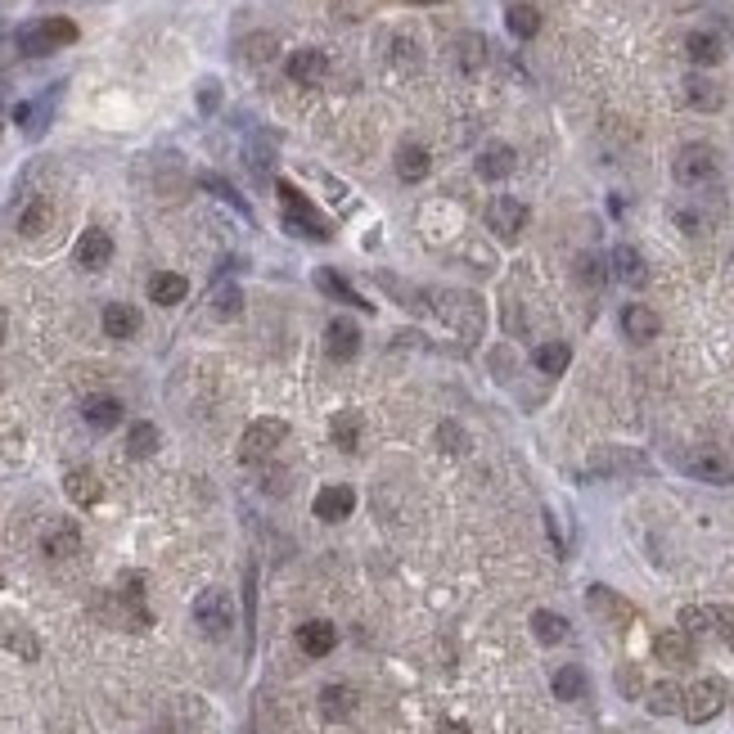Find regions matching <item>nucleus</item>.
Segmentation results:
<instances>
[{
    "label": "nucleus",
    "mask_w": 734,
    "mask_h": 734,
    "mask_svg": "<svg viewBox=\"0 0 734 734\" xmlns=\"http://www.w3.org/2000/svg\"><path fill=\"white\" fill-rule=\"evenodd\" d=\"M275 194H280V203H284V230H289V235L311 239V244H329V239H334V226L311 208L307 194H298L289 181H275Z\"/></svg>",
    "instance_id": "obj_1"
},
{
    "label": "nucleus",
    "mask_w": 734,
    "mask_h": 734,
    "mask_svg": "<svg viewBox=\"0 0 734 734\" xmlns=\"http://www.w3.org/2000/svg\"><path fill=\"white\" fill-rule=\"evenodd\" d=\"M428 302H433V311L446 320L451 329H460L464 338H478L482 334V320H487V311H482V298L478 293H464V289H433L428 293Z\"/></svg>",
    "instance_id": "obj_2"
},
{
    "label": "nucleus",
    "mask_w": 734,
    "mask_h": 734,
    "mask_svg": "<svg viewBox=\"0 0 734 734\" xmlns=\"http://www.w3.org/2000/svg\"><path fill=\"white\" fill-rule=\"evenodd\" d=\"M73 41H77L73 19H37V23H28V28L19 32V50L28 59H46V55H55V50L73 46Z\"/></svg>",
    "instance_id": "obj_3"
},
{
    "label": "nucleus",
    "mask_w": 734,
    "mask_h": 734,
    "mask_svg": "<svg viewBox=\"0 0 734 734\" xmlns=\"http://www.w3.org/2000/svg\"><path fill=\"white\" fill-rule=\"evenodd\" d=\"M194 626H199L208 640H226V635L235 631V599L221 586H208L194 599Z\"/></svg>",
    "instance_id": "obj_4"
},
{
    "label": "nucleus",
    "mask_w": 734,
    "mask_h": 734,
    "mask_svg": "<svg viewBox=\"0 0 734 734\" xmlns=\"http://www.w3.org/2000/svg\"><path fill=\"white\" fill-rule=\"evenodd\" d=\"M721 707H725V685L707 676V680H694V685L685 689V707H680V716L694 721V725H707L712 716H721Z\"/></svg>",
    "instance_id": "obj_5"
},
{
    "label": "nucleus",
    "mask_w": 734,
    "mask_h": 734,
    "mask_svg": "<svg viewBox=\"0 0 734 734\" xmlns=\"http://www.w3.org/2000/svg\"><path fill=\"white\" fill-rule=\"evenodd\" d=\"M487 230L505 244H514L518 235L527 230V203L514 199V194H500V199L487 203Z\"/></svg>",
    "instance_id": "obj_6"
},
{
    "label": "nucleus",
    "mask_w": 734,
    "mask_h": 734,
    "mask_svg": "<svg viewBox=\"0 0 734 734\" xmlns=\"http://www.w3.org/2000/svg\"><path fill=\"white\" fill-rule=\"evenodd\" d=\"M289 437V424L284 419H253V424L244 428V442H239V455H244L248 464L266 460V455H275V446Z\"/></svg>",
    "instance_id": "obj_7"
},
{
    "label": "nucleus",
    "mask_w": 734,
    "mask_h": 734,
    "mask_svg": "<svg viewBox=\"0 0 734 734\" xmlns=\"http://www.w3.org/2000/svg\"><path fill=\"white\" fill-rule=\"evenodd\" d=\"M716 149L712 145H685L676 154V163H671V176H676L680 185H707L716 176Z\"/></svg>",
    "instance_id": "obj_8"
},
{
    "label": "nucleus",
    "mask_w": 734,
    "mask_h": 734,
    "mask_svg": "<svg viewBox=\"0 0 734 734\" xmlns=\"http://www.w3.org/2000/svg\"><path fill=\"white\" fill-rule=\"evenodd\" d=\"M680 469L689 473V478H698V482H734V460L725 451H689L685 460H680Z\"/></svg>",
    "instance_id": "obj_9"
},
{
    "label": "nucleus",
    "mask_w": 734,
    "mask_h": 734,
    "mask_svg": "<svg viewBox=\"0 0 734 734\" xmlns=\"http://www.w3.org/2000/svg\"><path fill=\"white\" fill-rule=\"evenodd\" d=\"M586 604H590V613H595L599 622H608V626H631L635 622L631 599H622L617 590H608V586H590Z\"/></svg>",
    "instance_id": "obj_10"
},
{
    "label": "nucleus",
    "mask_w": 734,
    "mask_h": 734,
    "mask_svg": "<svg viewBox=\"0 0 734 734\" xmlns=\"http://www.w3.org/2000/svg\"><path fill=\"white\" fill-rule=\"evenodd\" d=\"M41 554H46L50 563H64V559H73V554H82V527L68 523V518L50 523L46 536H41Z\"/></svg>",
    "instance_id": "obj_11"
},
{
    "label": "nucleus",
    "mask_w": 734,
    "mask_h": 734,
    "mask_svg": "<svg viewBox=\"0 0 734 734\" xmlns=\"http://www.w3.org/2000/svg\"><path fill=\"white\" fill-rule=\"evenodd\" d=\"M451 59H455V68H460V73L478 77L482 68L491 64V46H487V37H482V32H460V37L451 41Z\"/></svg>",
    "instance_id": "obj_12"
},
{
    "label": "nucleus",
    "mask_w": 734,
    "mask_h": 734,
    "mask_svg": "<svg viewBox=\"0 0 734 734\" xmlns=\"http://www.w3.org/2000/svg\"><path fill=\"white\" fill-rule=\"evenodd\" d=\"M118 604H122V613H127V626H136V631H145V626L154 622V613H149V604H145V577H140V572H127V577H122Z\"/></svg>",
    "instance_id": "obj_13"
},
{
    "label": "nucleus",
    "mask_w": 734,
    "mask_h": 734,
    "mask_svg": "<svg viewBox=\"0 0 734 734\" xmlns=\"http://www.w3.org/2000/svg\"><path fill=\"white\" fill-rule=\"evenodd\" d=\"M325 352L334 356V361H352V356L361 352V325H356V320H347V316L329 320V329H325Z\"/></svg>",
    "instance_id": "obj_14"
},
{
    "label": "nucleus",
    "mask_w": 734,
    "mask_h": 734,
    "mask_svg": "<svg viewBox=\"0 0 734 734\" xmlns=\"http://www.w3.org/2000/svg\"><path fill=\"white\" fill-rule=\"evenodd\" d=\"M392 167H397V176L406 185H419L428 172H433V154H428L419 140H406V145H397V158H392Z\"/></svg>",
    "instance_id": "obj_15"
},
{
    "label": "nucleus",
    "mask_w": 734,
    "mask_h": 734,
    "mask_svg": "<svg viewBox=\"0 0 734 734\" xmlns=\"http://www.w3.org/2000/svg\"><path fill=\"white\" fill-rule=\"evenodd\" d=\"M653 653H658V662H667V667H676V671L680 667H694V658H698L694 640H689L680 626H676V631H662L658 640H653Z\"/></svg>",
    "instance_id": "obj_16"
},
{
    "label": "nucleus",
    "mask_w": 734,
    "mask_h": 734,
    "mask_svg": "<svg viewBox=\"0 0 734 734\" xmlns=\"http://www.w3.org/2000/svg\"><path fill=\"white\" fill-rule=\"evenodd\" d=\"M0 640H5V649L19 653L23 662H37L41 658V640L32 626H23L19 617H0Z\"/></svg>",
    "instance_id": "obj_17"
},
{
    "label": "nucleus",
    "mask_w": 734,
    "mask_h": 734,
    "mask_svg": "<svg viewBox=\"0 0 734 734\" xmlns=\"http://www.w3.org/2000/svg\"><path fill=\"white\" fill-rule=\"evenodd\" d=\"M298 649L307 653V658H325V653H334L338 649L334 622H325V617H316V622H302L298 626Z\"/></svg>",
    "instance_id": "obj_18"
},
{
    "label": "nucleus",
    "mask_w": 734,
    "mask_h": 734,
    "mask_svg": "<svg viewBox=\"0 0 734 734\" xmlns=\"http://www.w3.org/2000/svg\"><path fill=\"white\" fill-rule=\"evenodd\" d=\"M685 104L694 113H716L725 104V91H721V82H712V77H703V73H694V77H685Z\"/></svg>",
    "instance_id": "obj_19"
},
{
    "label": "nucleus",
    "mask_w": 734,
    "mask_h": 734,
    "mask_svg": "<svg viewBox=\"0 0 734 734\" xmlns=\"http://www.w3.org/2000/svg\"><path fill=\"white\" fill-rule=\"evenodd\" d=\"M311 509H316L320 523H347V518H352V509H356V491L352 487H325Z\"/></svg>",
    "instance_id": "obj_20"
},
{
    "label": "nucleus",
    "mask_w": 734,
    "mask_h": 734,
    "mask_svg": "<svg viewBox=\"0 0 734 734\" xmlns=\"http://www.w3.org/2000/svg\"><path fill=\"white\" fill-rule=\"evenodd\" d=\"M109 262H113V239L91 226L77 239V266H82V271H104Z\"/></svg>",
    "instance_id": "obj_21"
},
{
    "label": "nucleus",
    "mask_w": 734,
    "mask_h": 734,
    "mask_svg": "<svg viewBox=\"0 0 734 734\" xmlns=\"http://www.w3.org/2000/svg\"><path fill=\"white\" fill-rule=\"evenodd\" d=\"M514 167H518V154L505 145V140L482 145V154H478V176H482V181H505Z\"/></svg>",
    "instance_id": "obj_22"
},
{
    "label": "nucleus",
    "mask_w": 734,
    "mask_h": 734,
    "mask_svg": "<svg viewBox=\"0 0 734 734\" xmlns=\"http://www.w3.org/2000/svg\"><path fill=\"white\" fill-rule=\"evenodd\" d=\"M662 329L658 311H649L644 302H631V307H622V334L631 338V343H653Z\"/></svg>",
    "instance_id": "obj_23"
},
{
    "label": "nucleus",
    "mask_w": 734,
    "mask_h": 734,
    "mask_svg": "<svg viewBox=\"0 0 734 734\" xmlns=\"http://www.w3.org/2000/svg\"><path fill=\"white\" fill-rule=\"evenodd\" d=\"M608 271H613V280L631 284V289H640L644 280H649V266H644V257L635 253L631 244H617L613 257H608Z\"/></svg>",
    "instance_id": "obj_24"
},
{
    "label": "nucleus",
    "mask_w": 734,
    "mask_h": 734,
    "mask_svg": "<svg viewBox=\"0 0 734 734\" xmlns=\"http://www.w3.org/2000/svg\"><path fill=\"white\" fill-rule=\"evenodd\" d=\"M644 469H649V460H644L640 451H599L586 478H608V473H644Z\"/></svg>",
    "instance_id": "obj_25"
},
{
    "label": "nucleus",
    "mask_w": 734,
    "mask_h": 734,
    "mask_svg": "<svg viewBox=\"0 0 734 734\" xmlns=\"http://www.w3.org/2000/svg\"><path fill=\"white\" fill-rule=\"evenodd\" d=\"M284 68H289V77H293L298 86H316V82H325L329 59L320 55V50H293Z\"/></svg>",
    "instance_id": "obj_26"
},
{
    "label": "nucleus",
    "mask_w": 734,
    "mask_h": 734,
    "mask_svg": "<svg viewBox=\"0 0 734 734\" xmlns=\"http://www.w3.org/2000/svg\"><path fill=\"white\" fill-rule=\"evenodd\" d=\"M352 712H356V689L352 685L334 680V685L320 689V716H325V721H347Z\"/></svg>",
    "instance_id": "obj_27"
},
{
    "label": "nucleus",
    "mask_w": 734,
    "mask_h": 734,
    "mask_svg": "<svg viewBox=\"0 0 734 734\" xmlns=\"http://www.w3.org/2000/svg\"><path fill=\"white\" fill-rule=\"evenodd\" d=\"M685 55H689V64H698V68H716L725 59V41L716 37V32H689Z\"/></svg>",
    "instance_id": "obj_28"
},
{
    "label": "nucleus",
    "mask_w": 734,
    "mask_h": 734,
    "mask_svg": "<svg viewBox=\"0 0 734 734\" xmlns=\"http://www.w3.org/2000/svg\"><path fill=\"white\" fill-rule=\"evenodd\" d=\"M644 703H649L653 716H676L680 707H685V689H680L676 680H653V685L644 689Z\"/></svg>",
    "instance_id": "obj_29"
},
{
    "label": "nucleus",
    "mask_w": 734,
    "mask_h": 734,
    "mask_svg": "<svg viewBox=\"0 0 734 734\" xmlns=\"http://www.w3.org/2000/svg\"><path fill=\"white\" fill-rule=\"evenodd\" d=\"M64 491H68V500H73V505H82V509L100 505V496H104L100 478H95L91 469H68V478H64Z\"/></svg>",
    "instance_id": "obj_30"
},
{
    "label": "nucleus",
    "mask_w": 734,
    "mask_h": 734,
    "mask_svg": "<svg viewBox=\"0 0 734 734\" xmlns=\"http://www.w3.org/2000/svg\"><path fill=\"white\" fill-rule=\"evenodd\" d=\"M185 293H190V280L176 271H158L149 280V302H158V307H176V302H185Z\"/></svg>",
    "instance_id": "obj_31"
},
{
    "label": "nucleus",
    "mask_w": 734,
    "mask_h": 734,
    "mask_svg": "<svg viewBox=\"0 0 734 734\" xmlns=\"http://www.w3.org/2000/svg\"><path fill=\"white\" fill-rule=\"evenodd\" d=\"M379 289H383V293H392V298H397L406 311H415V316L433 311V302H428V293H424V289H410L406 280H397V275H388V271L379 275Z\"/></svg>",
    "instance_id": "obj_32"
},
{
    "label": "nucleus",
    "mask_w": 734,
    "mask_h": 734,
    "mask_svg": "<svg viewBox=\"0 0 734 734\" xmlns=\"http://www.w3.org/2000/svg\"><path fill=\"white\" fill-rule=\"evenodd\" d=\"M50 109H55V95H41L37 104H19V109H14V122L37 140V136H46V127H50Z\"/></svg>",
    "instance_id": "obj_33"
},
{
    "label": "nucleus",
    "mask_w": 734,
    "mask_h": 734,
    "mask_svg": "<svg viewBox=\"0 0 734 734\" xmlns=\"http://www.w3.org/2000/svg\"><path fill=\"white\" fill-rule=\"evenodd\" d=\"M316 284H320V289H325V293H329V298H334V302H347V307H356V311H374L370 302H365L361 293H356L352 284H347V280H343V275H338V271H329V266H320V271H316Z\"/></svg>",
    "instance_id": "obj_34"
},
{
    "label": "nucleus",
    "mask_w": 734,
    "mask_h": 734,
    "mask_svg": "<svg viewBox=\"0 0 734 734\" xmlns=\"http://www.w3.org/2000/svg\"><path fill=\"white\" fill-rule=\"evenodd\" d=\"M82 415H86V424L104 433V428H118L122 419H127V410H122L118 397H91V401L82 406Z\"/></svg>",
    "instance_id": "obj_35"
},
{
    "label": "nucleus",
    "mask_w": 734,
    "mask_h": 734,
    "mask_svg": "<svg viewBox=\"0 0 734 734\" xmlns=\"http://www.w3.org/2000/svg\"><path fill=\"white\" fill-rule=\"evenodd\" d=\"M505 28L514 32L518 41H532L536 32H541V10H536V5H527V0H514V5L505 10Z\"/></svg>",
    "instance_id": "obj_36"
},
{
    "label": "nucleus",
    "mask_w": 734,
    "mask_h": 734,
    "mask_svg": "<svg viewBox=\"0 0 734 734\" xmlns=\"http://www.w3.org/2000/svg\"><path fill=\"white\" fill-rule=\"evenodd\" d=\"M140 329V311L127 307V302H109L104 307V334L109 338H131Z\"/></svg>",
    "instance_id": "obj_37"
},
{
    "label": "nucleus",
    "mask_w": 734,
    "mask_h": 734,
    "mask_svg": "<svg viewBox=\"0 0 734 734\" xmlns=\"http://www.w3.org/2000/svg\"><path fill=\"white\" fill-rule=\"evenodd\" d=\"M50 221H55V208H50L46 199H32L28 208L19 212V235L23 239H41L50 230Z\"/></svg>",
    "instance_id": "obj_38"
},
{
    "label": "nucleus",
    "mask_w": 734,
    "mask_h": 734,
    "mask_svg": "<svg viewBox=\"0 0 734 734\" xmlns=\"http://www.w3.org/2000/svg\"><path fill=\"white\" fill-rule=\"evenodd\" d=\"M388 55L397 68H419L424 64V46H419L415 32H392L388 37Z\"/></svg>",
    "instance_id": "obj_39"
},
{
    "label": "nucleus",
    "mask_w": 734,
    "mask_h": 734,
    "mask_svg": "<svg viewBox=\"0 0 734 734\" xmlns=\"http://www.w3.org/2000/svg\"><path fill=\"white\" fill-rule=\"evenodd\" d=\"M532 361H536V370H541V374L559 379V374L572 365V347H568V343H541V347L532 352Z\"/></svg>",
    "instance_id": "obj_40"
},
{
    "label": "nucleus",
    "mask_w": 734,
    "mask_h": 734,
    "mask_svg": "<svg viewBox=\"0 0 734 734\" xmlns=\"http://www.w3.org/2000/svg\"><path fill=\"white\" fill-rule=\"evenodd\" d=\"M158 424H149V419H140V424H131L127 433V455L131 460H149V455H158Z\"/></svg>",
    "instance_id": "obj_41"
},
{
    "label": "nucleus",
    "mask_w": 734,
    "mask_h": 734,
    "mask_svg": "<svg viewBox=\"0 0 734 734\" xmlns=\"http://www.w3.org/2000/svg\"><path fill=\"white\" fill-rule=\"evenodd\" d=\"M532 631H536V640H541V644H563V640H568V617L550 613V608H536V613H532Z\"/></svg>",
    "instance_id": "obj_42"
},
{
    "label": "nucleus",
    "mask_w": 734,
    "mask_h": 734,
    "mask_svg": "<svg viewBox=\"0 0 734 734\" xmlns=\"http://www.w3.org/2000/svg\"><path fill=\"white\" fill-rule=\"evenodd\" d=\"M329 437H334L338 451H356V446H361V415H356V410H343V415H334V424H329Z\"/></svg>",
    "instance_id": "obj_43"
},
{
    "label": "nucleus",
    "mask_w": 734,
    "mask_h": 734,
    "mask_svg": "<svg viewBox=\"0 0 734 734\" xmlns=\"http://www.w3.org/2000/svg\"><path fill=\"white\" fill-rule=\"evenodd\" d=\"M550 689H554V698H563V703H577V698L586 694V671H581V667H559V671H554V680H550Z\"/></svg>",
    "instance_id": "obj_44"
},
{
    "label": "nucleus",
    "mask_w": 734,
    "mask_h": 734,
    "mask_svg": "<svg viewBox=\"0 0 734 734\" xmlns=\"http://www.w3.org/2000/svg\"><path fill=\"white\" fill-rule=\"evenodd\" d=\"M239 55H244L248 64H271V59L280 55V41H275L271 32H253V37L239 41Z\"/></svg>",
    "instance_id": "obj_45"
},
{
    "label": "nucleus",
    "mask_w": 734,
    "mask_h": 734,
    "mask_svg": "<svg viewBox=\"0 0 734 734\" xmlns=\"http://www.w3.org/2000/svg\"><path fill=\"white\" fill-rule=\"evenodd\" d=\"M212 311H217L221 320H235L239 311H244V293H239V284H226V280H221L217 289H212Z\"/></svg>",
    "instance_id": "obj_46"
},
{
    "label": "nucleus",
    "mask_w": 734,
    "mask_h": 734,
    "mask_svg": "<svg viewBox=\"0 0 734 734\" xmlns=\"http://www.w3.org/2000/svg\"><path fill=\"white\" fill-rule=\"evenodd\" d=\"M680 631L694 640V635H712V604H689L680 608Z\"/></svg>",
    "instance_id": "obj_47"
},
{
    "label": "nucleus",
    "mask_w": 734,
    "mask_h": 734,
    "mask_svg": "<svg viewBox=\"0 0 734 734\" xmlns=\"http://www.w3.org/2000/svg\"><path fill=\"white\" fill-rule=\"evenodd\" d=\"M437 446H442L446 455H469V433L446 419V424H437Z\"/></svg>",
    "instance_id": "obj_48"
},
{
    "label": "nucleus",
    "mask_w": 734,
    "mask_h": 734,
    "mask_svg": "<svg viewBox=\"0 0 734 734\" xmlns=\"http://www.w3.org/2000/svg\"><path fill=\"white\" fill-rule=\"evenodd\" d=\"M604 275H608V262H599V257H581L577 262V280L586 284V289H599V284H604Z\"/></svg>",
    "instance_id": "obj_49"
},
{
    "label": "nucleus",
    "mask_w": 734,
    "mask_h": 734,
    "mask_svg": "<svg viewBox=\"0 0 734 734\" xmlns=\"http://www.w3.org/2000/svg\"><path fill=\"white\" fill-rule=\"evenodd\" d=\"M712 635H721L725 644H734V608L730 604H712Z\"/></svg>",
    "instance_id": "obj_50"
},
{
    "label": "nucleus",
    "mask_w": 734,
    "mask_h": 734,
    "mask_svg": "<svg viewBox=\"0 0 734 734\" xmlns=\"http://www.w3.org/2000/svg\"><path fill=\"white\" fill-rule=\"evenodd\" d=\"M199 109L203 113L221 109V82H217V77H203V82H199Z\"/></svg>",
    "instance_id": "obj_51"
},
{
    "label": "nucleus",
    "mask_w": 734,
    "mask_h": 734,
    "mask_svg": "<svg viewBox=\"0 0 734 734\" xmlns=\"http://www.w3.org/2000/svg\"><path fill=\"white\" fill-rule=\"evenodd\" d=\"M203 190H212V194H217V199H226V203H230V208H239V212H244V217H248L244 199H239V194H235V190H230V185H226V181H221V176H203Z\"/></svg>",
    "instance_id": "obj_52"
},
{
    "label": "nucleus",
    "mask_w": 734,
    "mask_h": 734,
    "mask_svg": "<svg viewBox=\"0 0 734 734\" xmlns=\"http://www.w3.org/2000/svg\"><path fill=\"white\" fill-rule=\"evenodd\" d=\"M617 689H622L626 698L644 694V680H640V671H635V667H622V671H617Z\"/></svg>",
    "instance_id": "obj_53"
},
{
    "label": "nucleus",
    "mask_w": 734,
    "mask_h": 734,
    "mask_svg": "<svg viewBox=\"0 0 734 734\" xmlns=\"http://www.w3.org/2000/svg\"><path fill=\"white\" fill-rule=\"evenodd\" d=\"M437 734H473V730L464 721H442V730H437Z\"/></svg>",
    "instance_id": "obj_54"
},
{
    "label": "nucleus",
    "mask_w": 734,
    "mask_h": 734,
    "mask_svg": "<svg viewBox=\"0 0 734 734\" xmlns=\"http://www.w3.org/2000/svg\"><path fill=\"white\" fill-rule=\"evenodd\" d=\"M406 5H442V0H406Z\"/></svg>",
    "instance_id": "obj_55"
}]
</instances>
